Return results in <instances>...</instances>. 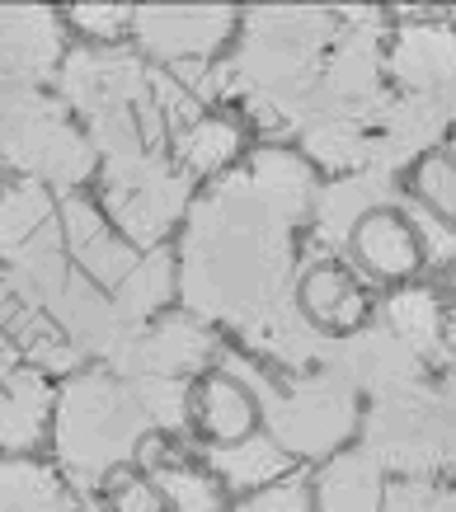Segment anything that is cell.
Wrapping results in <instances>:
<instances>
[{
    "mask_svg": "<svg viewBox=\"0 0 456 512\" xmlns=\"http://www.w3.org/2000/svg\"><path fill=\"white\" fill-rule=\"evenodd\" d=\"M297 306L301 315L311 320L320 334L330 339H344L353 329H362V315H367V296L339 259H325V254H306V264L297 273Z\"/></svg>",
    "mask_w": 456,
    "mask_h": 512,
    "instance_id": "9a60e30c",
    "label": "cell"
},
{
    "mask_svg": "<svg viewBox=\"0 0 456 512\" xmlns=\"http://www.w3.org/2000/svg\"><path fill=\"white\" fill-rule=\"evenodd\" d=\"M151 433H156V419L137 381H123L113 372H80L57 395L52 442L76 489L104 484L123 461L137 456V447Z\"/></svg>",
    "mask_w": 456,
    "mask_h": 512,
    "instance_id": "277c9868",
    "label": "cell"
},
{
    "mask_svg": "<svg viewBox=\"0 0 456 512\" xmlns=\"http://www.w3.org/2000/svg\"><path fill=\"white\" fill-rule=\"evenodd\" d=\"M334 33V10H250L236 52L207 71L198 94L240 104L268 137H297L315 109Z\"/></svg>",
    "mask_w": 456,
    "mask_h": 512,
    "instance_id": "7a4b0ae2",
    "label": "cell"
},
{
    "mask_svg": "<svg viewBox=\"0 0 456 512\" xmlns=\"http://www.w3.org/2000/svg\"><path fill=\"white\" fill-rule=\"evenodd\" d=\"M221 372L236 376L240 386L254 395L264 433L292 456V461H334L348 447V437L362 428V395L348 390L339 376L311 372L273 381L268 367L250 353L221 348Z\"/></svg>",
    "mask_w": 456,
    "mask_h": 512,
    "instance_id": "3957f363",
    "label": "cell"
},
{
    "mask_svg": "<svg viewBox=\"0 0 456 512\" xmlns=\"http://www.w3.org/2000/svg\"><path fill=\"white\" fill-rule=\"evenodd\" d=\"M405 24L391 33L386 71L405 94H424L456 123V29L442 10H405Z\"/></svg>",
    "mask_w": 456,
    "mask_h": 512,
    "instance_id": "9c48e42d",
    "label": "cell"
},
{
    "mask_svg": "<svg viewBox=\"0 0 456 512\" xmlns=\"http://www.w3.org/2000/svg\"><path fill=\"white\" fill-rule=\"evenodd\" d=\"M132 15H137V10H123V5H80V10H71V19H76L90 38H99V43L123 38V29H132Z\"/></svg>",
    "mask_w": 456,
    "mask_h": 512,
    "instance_id": "d4e9b609",
    "label": "cell"
},
{
    "mask_svg": "<svg viewBox=\"0 0 456 512\" xmlns=\"http://www.w3.org/2000/svg\"><path fill=\"white\" fill-rule=\"evenodd\" d=\"M104 207L137 254L160 249L165 231L193 207V179L165 160L160 146L104 156Z\"/></svg>",
    "mask_w": 456,
    "mask_h": 512,
    "instance_id": "8992f818",
    "label": "cell"
},
{
    "mask_svg": "<svg viewBox=\"0 0 456 512\" xmlns=\"http://www.w3.org/2000/svg\"><path fill=\"white\" fill-rule=\"evenodd\" d=\"M57 57L62 33L52 10H0V90H38Z\"/></svg>",
    "mask_w": 456,
    "mask_h": 512,
    "instance_id": "5bb4252c",
    "label": "cell"
},
{
    "mask_svg": "<svg viewBox=\"0 0 456 512\" xmlns=\"http://www.w3.org/2000/svg\"><path fill=\"white\" fill-rule=\"evenodd\" d=\"M362 451L400 480H433L447 470V414H442L438 381L372 400L362 409Z\"/></svg>",
    "mask_w": 456,
    "mask_h": 512,
    "instance_id": "52a82bcc",
    "label": "cell"
},
{
    "mask_svg": "<svg viewBox=\"0 0 456 512\" xmlns=\"http://www.w3.org/2000/svg\"><path fill=\"white\" fill-rule=\"evenodd\" d=\"M400 212L419 231L424 264H456V165L447 151L414 170V188L405 193Z\"/></svg>",
    "mask_w": 456,
    "mask_h": 512,
    "instance_id": "4fadbf2b",
    "label": "cell"
},
{
    "mask_svg": "<svg viewBox=\"0 0 456 512\" xmlns=\"http://www.w3.org/2000/svg\"><path fill=\"white\" fill-rule=\"evenodd\" d=\"M315 165L287 146H259L189 207L179 296L189 315L245 334L297 301V226L311 221Z\"/></svg>",
    "mask_w": 456,
    "mask_h": 512,
    "instance_id": "6da1fadb",
    "label": "cell"
},
{
    "mask_svg": "<svg viewBox=\"0 0 456 512\" xmlns=\"http://www.w3.org/2000/svg\"><path fill=\"white\" fill-rule=\"evenodd\" d=\"M170 146H174L179 170L189 174V179H203V174H221L236 165L240 151H245V132L226 113H198L193 123H184L174 132Z\"/></svg>",
    "mask_w": 456,
    "mask_h": 512,
    "instance_id": "ffe728a7",
    "label": "cell"
},
{
    "mask_svg": "<svg viewBox=\"0 0 456 512\" xmlns=\"http://www.w3.org/2000/svg\"><path fill=\"white\" fill-rule=\"evenodd\" d=\"M236 10H137L132 15V38L142 43L151 62L170 66L179 85H189L193 94L203 90L212 57L221 43L236 33Z\"/></svg>",
    "mask_w": 456,
    "mask_h": 512,
    "instance_id": "ba28073f",
    "label": "cell"
},
{
    "mask_svg": "<svg viewBox=\"0 0 456 512\" xmlns=\"http://www.w3.org/2000/svg\"><path fill=\"white\" fill-rule=\"evenodd\" d=\"M386 489H391V475L377 466V456L353 447L315 470L311 503L315 512H381L386 508Z\"/></svg>",
    "mask_w": 456,
    "mask_h": 512,
    "instance_id": "e0dca14e",
    "label": "cell"
},
{
    "mask_svg": "<svg viewBox=\"0 0 456 512\" xmlns=\"http://www.w3.org/2000/svg\"><path fill=\"white\" fill-rule=\"evenodd\" d=\"M447 343H452V357H456V320H452V329H447Z\"/></svg>",
    "mask_w": 456,
    "mask_h": 512,
    "instance_id": "f546056e",
    "label": "cell"
},
{
    "mask_svg": "<svg viewBox=\"0 0 456 512\" xmlns=\"http://www.w3.org/2000/svg\"><path fill=\"white\" fill-rule=\"evenodd\" d=\"M381 325L391 329L395 339L405 343L414 357H424L428 367L433 362H452L447 357V311H442V301H438V292L433 287H400V292H391L386 301H381V315H377Z\"/></svg>",
    "mask_w": 456,
    "mask_h": 512,
    "instance_id": "ac0fdd59",
    "label": "cell"
},
{
    "mask_svg": "<svg viewBox=\"0 0 456 512\" xmlns=\"http://www.w3.org/2000/svg\"><path fill=\"white\" fill-rule=\"evenodd\" d=\"M433 494H438L433 480H395L386 489V508L381 512H428L433 508Z\"/></svg>",
    "mask_w": 456,
    "mask_h": 512,
    "instance_id": "484cf974",
    "label": "cell"
},
{
    "mask_svg": "<svg viewBox=\"0 0 456 512\" xmlns=\"http://www.w3.org/2000/svg\"><path fill=\"white\" fill-rule=\"evenodd\" d=\"M217 357H221V343L212 334V325L189 311H179V315L151 320L104 372L123 376V381H160V376L165 381H193Z\"/></svg>",
    "mask_w": 456,
    "mask_h": 512,
    "instance_id": "30bf717a",
    "label": "cell"
},
{
    "mask_svg": "<svg viewBox=\"0 0 456 512\" xmlns=\"http://www.w3.org/2000/svg\"><path fill=\"white\" fill-rule=\"evenodd\" d=\"M292 466L297 461L268 433H250L245 442H231V447H207V470L221 480V489H231L240 498L292 480Z\"/></svg>",
    "mask_w": 456,
    "mask_h": 512,
    "instance_id": "d6986e66",
    "label": "cell"
},
{
    "mask_svg": "<svg viewBox=\"0 0 456 512\" xmlns=\"http://www.w3.org/2000/svg\"><path fill=\"white\" fill-rule=\"evenodd\" d=\"M146 480L160 489L165 512H226L221 484L212 480L207 470L189 466V461H160V456H146Z\"/></svg>",
    "mask_w": 456,
    "mask_h": 512,
    "instance_id": "603a6c76",
    "label": "cell"
},
{
    "mask_svg": "<svg viewBox=\"0 0 456 512\" xmlns=\"http://www.w3.org/2000/svg\"><path fill=\"white\" fill-rule=\"evenodd\" d=\"M198 423L212 437L207 447H231V442H245L250 433H259L254 428L259 423V404H254V395L240 386L236 376L212 372L198 386Z\"/></svg>",
    "mask_w": 456,
    "mask_h": 512,
    "instance_id": "44dd1931",
    "label": "cell"
},
{
    "mask_svg": "<svg viewBox=\"0 0 456 512\" xmlns=\"http://www.w3.org/2000/svg\"><path fill=\"white\" fill-rule=\"evenodd\" d=\"M0 160L66 198L95 170V146L43 90H0Z\"/></svg>",
    "mask_w": 456,
    "mask_h": 512,
    "instance_id": "5b68a950",
    "label": "cell"
},
{
    "mask_svg": "<svg viewBox=\"0 0 456 512\" xmlns=\"http://www.w3.org/2000/svg\"><path fill=\"white\" fill-rule=\"evenodd\" d=\"M236 512H315V503H311V480L292 475V480L273 484V489H259V494L240 498Z\"/></svg>",
    "mask_w": 456,
    "mask_h": 512,
    "instance_id": "cb8c5ba5",
    "label": "cell"
},
{
    "mask_svg": "<svg viewBox=\"0 0 456 512\" xmlns=\"http://www.w3.org/2000/svg\"><path fill=\"white\" fill-rule=\"evenodd\" d=\"M71 489L62 475L24 456L0 461V512H71Z\"/></svg>",
    "mask_w": 456,
    "mask_h": 512,
    "instance_id": "7402d4cb",
    "label": "cell"
},
{
    "mask_svg": "<svg viewBox=\"0 0 456 512\" xmlns=\"http://www.w3.org/2000/svg\"><path fill=\"white\" fill-rule=\"evenodd\" d=\"M113 508L118 512H165V498H160V489L151 480H123L118 489H113Z\"/></svg>",
    "mask_w": 456,
    "mask_h": 512,
    "instance_id": "4316f807",
    "label": "cell"
},
{
    "mask_svg": "<svg viewBox=\"0 0 456 512\" xmlns=\"http://www.w3.org/2000/svg\"><path fill=\"white\" fill-rule=\"evenodd\" d=\"M320 372L339 376L348 390H358L362 400H386V395H400V390H414L428 381V362L414 357L405 343L395 339L391 329L381 325H362L344 339H330V357Z\"/></svg>",
    "mask_w": 456,
    "mask_h": 512,
    "instance_id": "8fae6325",
    "label": "cell"
},
{
    "mask_svg": "<svg viewBox=\"0 0 456 512\" xmlns=\"http://www.w3.org/2000/svg\"><path fill=\"white\" fill-rule=\"evenodd\" d=\"M400 202H405V193L395 188V179L372 174V170L320 184L315 207H311V245H306V254L339 259V254L353 245V235H358L362 221L377 217V212H391Z\"/></svg>",
    "mask_w": 456,
    "mask_h": 512,
    "instance_id": "7c38bea8",
    "label": "cell"
},
{
    "mask_svg": "<svg viewBox=\"0 0 456 512\" xmlns=\"http://www.w3.org/2000/svg\"><path fill=\"white\" fill-rule=\"evenodd\" d=\"M447 156H452V165H456V127H452V137H447Z\"/></svg>",
    "mask_w": 456,
    "mask_h": 512,
    "instance_id": "f1b7e54d",
    "label": "cell"
},
{
    "mask_svg": "<svg viewBox=\"0 0 456 512\" xmlns=\"http://www.w3.org/2000/svg\"><path fill=\"white\" fill-rule=\"evenodd\" d=\"M428 512H456V489H438L433 494V508Z\"/></svg>",
    "mask_w": 456,
    "mask_h": 512,
    "instance_id": "83f0119b",
    "label": "cell"
},
{
    "mask_svg": "<svg viewBox=\"0 0 456 512\" xmlns=\"http://www.w3.org/2000/svg\"><path fill=\"white\" fill-rule=\"evenodd\" d=\"M348 254L358 259V268L367 278H377V282H405L424 268L419 231L409 226V217L400 207L362 221L358 235H353V245H348Z\"/></svg>",
    "mask_w": 456,
    "mask_h": 512,
    "instance_id": "2e32d148",
    "label": "cell"
}]
</instances>
